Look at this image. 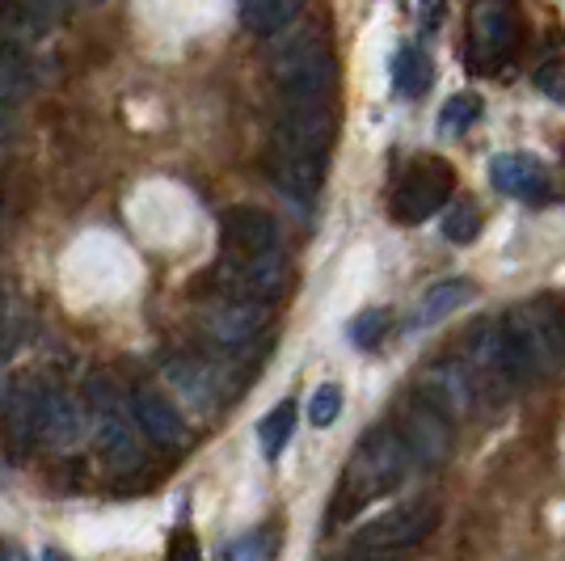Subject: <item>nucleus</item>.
I'll return each mask as SVG.
<instances>
[{
    "mask_svg": "<svg viewBox=\"0 0 565 561\" xmlns=\"http://www.w3.org/2000/svg\"><path fill=\"white\" fill-rule=\"evenodd\" d=\"M300 9H305V0H241V22L262 39H270L296 22Z\"/></svg>",
    "mask_w": 565,
    "mask_h": 561,
    "instance_id": "obj_22",
    "label": "nucleus"
},
{
    "mask_svg": "<svg viewBox=\"0 0 565 561\" xmlns=\"http://www.w3.org/2000/svg\"><path fill=\"white\" fill-rule=\"evenodd\" d=\"M89 401H94V440L97 452H102V465L110 473H136L143 465L136 426H131L136 414L115 398L110 380H102V375L89 380Z\"/></svg>",
    "mask_w": 565,
    "mask_h": 561,
    "instance_id": "obj_5",
    "label": "nucleus"
},
{
    "mask_svg": "<svg viewBox=\"0 0 565 561\" xmlns=\"http://www.w3.org/2000/svg\"><path fill=\"white\" fill-rule=\"evenodd\" d=\"M536 89H541L548 102L565 106V55H553L536 68Z\"/></svg>",
    "mask_w": 565,
    "mask_h": 561,
    "instance_id": "obj_29",
    "label": "nucleus"
},
{
    "mask_svg": "<svg viewBox=\"0 0 565 561\" xmlns=\"http://www.w3.org/2000/svg\"><path fill=\"white\" fill-rule=\"evenodd\" d=\"M166 380L194 405V410H212L215 405V372L194 363V359H173L166 363Z\"/></svg>",
    "mask_w": 565,
    "mask_h": 561,
    "instance_id": "obj_20",
    "label": "nucleus"
},
{
    "mask_svg": "<svg viewBox=\"0 0 565 561\" xmlns=\"http://www.w3.org/2000/svg\"><path fill=\"white\" fill-rule=\"evenodd\" d=\"M565 351L562 321L541 305L515 308L511 317H502V359H507V380L511 389L536 384L541 375L557 368Z\"/></svg>",
    "mask_w": 565,
    "mask_h": 561,
    "instance_id": "obj_2",
    "label": "nucleus"
},
{
    "mask_svg": "<svg viewBox=\"0 0 565 561\" xmlns=\"http://www.w3.org/2000/svg\"><path fill=\"white\" fill-rule=\"evenodd\" d=\"M47 401L51 389H43L39 380H22L4 393V426L13 435L18 447H30L43 440V426H47Z\"/></svg>",
    "mask_w": 565,
    "mask_h": 561,
    "instance_id": "obj_13",
    "label": "nucleus"
},
{
    "mask_svg": "<svg viewBox=\"0 0 565 561\" xmlns=\"http://www.w3.org/2000/svg\"><path fill=\"white\" fill-rule=\"evenodd\" d=\"M333 136H338V115L330 97L317 102H287V110L275 123V148L270 152H291V157H326L330 161Z\"/></svg>",
    "mask_w": 565,
    "mask_h": 561,
    "instance_id": "obj_7",
    "label": "nucleus"
},
{
    "mask_svg": "<svg viewBox=\"0 0 565 561\" xmlns=\"http://www.w3.org/2000/svg\"><path fill=\"white\" fill-rule=\"evenodd\" d=\"M444 18V0H426L423 4V25H435Z\"/></svg>",
    "mask_w": 565,
    "mask_h": 561,
    "instance_id": "obj_34",
    "label": "nucleus"
},
{
    "mask_svg": "<svg viewBox=\"0 0 565 561\" xmlns=\"http://www.w3.org/2000/svg\"><path fill=\"white\" fill-rule=\"evenodd\" d=\"M409 465H414V456H409V447H405L397 426L367 431L354 444L347 477H342V511H359L363 502L397 490L401 481H405V473H409Z\"/></svg>",
    "mask_w": 565,
    "mask_h": 561,
    "instance_id": "obj_3",
    "label": "nucleus"
},
{
    "mask_svg": "<svg viewBox=\"0 0 565 561\" xmlns=\"http://www.w3.org/2000/svg\"><path fill=\"white\" fill-rule=\"evenodd\" d=\"M262 326H266V305H254V300L220 296V305L207 313V334L224 347H245Z\"/></svg>",
    "mask_w": 565,
    "mask_h": 561,
    "instance_id": "obj_17",
    "label": "nucleus"
},
{
    "mask_svg": "<svg viewBox=\"0 0 565 561\" xmlns=\"http://www.w3.org/2000/svg\"><path fill=\"white\" fill-rule=\"evenodd\" d=\"M291 431H296V401H279V405L258 422L262 452L275 461L282 447H287V440H291Z\"/></svg>",
    "mask_w": 565,
    "mask_h": 561,
    "instance_id": "obj_25",
    "label": "nucleus"
},
{
    "mask_svg": "<svg viewBox=\"0 0 565 561\" xmlns=\"http://www.w3.org/2000/svg\"><path fill=\"white\" fill-rule=\"evenodd\" d=\"M4 110H9V106H0V140H4Z\"/></svg>",
    "mask_w": 565,
    "mask_h": 561,
    "instance_id": "obj_35",
    "label": "nucleus"
},
{
    "mask_svg": "<svg viewBox=\"0 0 565 561\" xmlns=\"http://www.w3.org/2000/svg\"><path fill=\"white\" fill-rule=\"evenodd\" d=\"M0 393H4V372H0Z\"/></svg>",
    "mask_w": 565,
    "mask_h": 561,
    "instance_id": "obj_36",
    "label": "nucleus"
},
{
    "mask_svg": "<svg viewBox=\"0 0 565 561\" xmlns=\"http://www.w3.org/2000/svg\"><path fill=\"white\" fill-rule=\"evenodd\" d=\"M562 334H565V317H562Z\"/></svg>",
    "mask_w": 565,
    "mask_h": 561,
    "instance_id": "obj_37",
    "label": "nucleus"
},
{
    "mask_svg": "<svg viewBox=\"0 0 565 561\" xmlns=\"http://www.w3.org/2000/svg\"><path fill=\"white\" fill-rule=\"evenodd\" d=\"M451 190H456V169L439 157H426L393 190V220L397 224H423L439 208H448Z\"/></svg>",
    "mask_w": 565,
    "mask_h": 561,
    "instance_id": "obj_8",
    "label": "nucleus"
},
{
    "mask_svg": "<svg viewBox=\"0 0 565 561\" xmlns=\"http://www.w3.org/2000/svg\"><path fill=\"white\" fill-rule=\"evenodd\" d=\"M397 431L401 440H405V447H409V456H414V465L423 468H439L451 456V444H456L451 419L439 405H430L423 393H414V398L405 401Z\"/></svg>",
    "mask_w": 565,
    "mask_h": 561,
    "instance_id": "obj_10",
    "label": "nucleus"
},
{
    "mask_svg": "<svg viewBox=\"0 0 565 561\" xmlns=\"http://www.w3.org/2000/svg\"><path fill=\"white\" fill-rule=\"evenodd\" d=\"M166 561H199V540H194V537H190V532H186V528H182L178 537L169 540Z\"/></svg>",
    "mask_w": 565,
    "mask_h": 561,
    "instance_id": "obj_32",
    "label": "nucleus"
},
{
    "mask_svg": "<svg viewBox=\"0 0 565 561\" xmlns=\"http://www.w3.org/2000/svg\"><path fill=\"white\" fill-rule=\"evenodd\" d=\"M291 283V266L282 250H266V254H224L215 266V287L220 296L233 300H254V305H275Z\"/></svg>",
    "mask_w": 565,
    "mask_h": 561,
    "instance_id": "obj_4",
    "label": "nucleus"
},
{
    "mask_svg": "<svg viewBox=\"0 0 565 561\" xmlns=\"http://www.w3.org/2000/svg\"><path fill=\"white\" fill-rule=\"evenodd\" d=\"M224 254H266L279 250V220L262 208H233L220 220Z\"/></svg>",
    "mask_w": 565,
    "mask_h": 561,
    "instance_id": "obj_12",
    "label": "nucleus"
},
{
    "mask_svg": "<svg viewBox=\"0 0 565 561\" xmlns=\"http://www.w3.org/2000/svg\"><path fill=\"white\" fill-rule=\"evenodd\" d=\"M490 182H494V190L511 194V199H527V203L548 199V173L527 152H502V157H494L490 161Z\"/></svg>",
    "mask_w": 565,
    "mask_h": 561,
    "instance_id": "obj_16",
    "label": "nucleus"
},
{
    "mask_svg": "<svg viewBox=\"0 0 565 561\" xmlns=\"http://www.w3.org/2000/svg\"><path fill=\"white\" fill-rule=\"evenodd\" d=\"M131 414H136V426L152 440L157 447H182L186 444V422L173 410V401L157 389H136L131 393Z\"/></svg>",
    "mask_w": 565,
    "mask_h": 561,
    "instance_id": "obj_15",
    "label": "nucleus"
},
{
    "mask_svg": "<svg viewBox=\"0 0 565 561\" xmlns=\"http://www.w3.org/2000/svg\"><path fill=\"white\" fill-rule=\"evenodd\" d=\"M270 72L279 81L287 102H317L333 97L338 85V60L321 30H279L270 34Z\"/></svg>",
    "mask_w": 565,
    "mask_h": 561,
    "instance_id": "obj_1",
    "label": "nucleus"
},
{
    "mask_svg": "<svg viewBox=\"0 0 565 561\" xmlns=\"http://www.w3.org/2000/svg\"><path fill=\"white\" fill-rule=\"evenodd\" d=\"M477 118H481V97L456 94V97H448V102H444V110H439V131H444V136L469 131Z\"/></svg>",
    "mask_w": 565,
    "mask_h": 561,
    "instance_id": "obj_26",
    "label": "nucleus"
},
{
    "mask_svg": "<svg viewBox=\"0 0 565 561\" xmlns=\"http://www.w3.org/2000/svg\"><path fill=\"white\" fill-rule=\"evenodd\" d=\"M347 561H401L397 549H380V544H354Z\"/></svg>",
    "mask_w": 565,
    "mask_h": 561,
    "instance_id": "obj_33",
    "label": "nucleus"
},
{
    "mask_svg": "<svg viewBox=\"0 0 565 561\" xmlns=\"http://www.w3.org/2000/svg\"><path fill=\"white\" fill-rule=\"evenodd\" d=\"M439 528V507L430 498H409L401 507H388V511L372 515L363 528H359V540L354 544H380V549H414L423 544L430 532Z\"/></svg>",
    "mask_w": 565,
    "mask_h": 561,
    "instance_id": "obj_9",
    "label": "nucleus"
},
{
    "mask_svg": "<svg viewBox=\"0 0 565 561\" xmlns=\"http://www.w3.org/2000/svg\"><path fill=\"white\" fill-rule=\"evenodd\" d=\"M68 0H4L0 9V39L4 43H18V47H30L39 39H47L51 25L60 22Z\"/></svg>",
    "mask_w": 565,
    "mask_h": 561,
    "instance_id": "obj_14",
    "label": "nucleus"
},
{
    "mask_svg": "<svg viewBox=\"0 0 565 561\" xmlns=\"http://www.w3.org/2000/svg\"><path fill=\"white\" fill-rule=\"evenodd\" d=\"M30 89H34V68L25 47L0 39V106H18L30 97Z\"/></svg>",
    "mask_w": 565,
    "mask_h": 561,
    "instance_id": "obj_21",
    "label": "nucleus"
},
{
    "mask_svg": "<svg viewBox=\"0 0 565 561\" xmlns=\"http://www.w3.org/2000/svg\"><path fill=\"white\" fill-rule=\"evenodd\" d=\"M477 233H481V211L472 208V203H451L444 211V236H448L451 245H469Z\"/></svg>",
    "mask_w": 565,
    "mask_h": 561,
    "instance_id": "obj_28",
    "label": "nucleus"
},
{
    "mask_svg": "<svg viewBox=\"0 0 565 561\" xmlns=\"http://www.w3.org/2000/svg\"><path fill=\"white\" fill-rule=\"evenodd\" d=\"M342 384H333V380H326V384H317V393L308 398V422L312 426H333L338 422V414H342Z\"/></svg>",
    "mask_w": 565,
    "mask_h": 561,
    "instance_id": "obj_27",
    "label": "nucleus"
},
{
    "mask_svg": "<svg viewBox=\"0 0 565 561\" xmlns=\"http://www.w3.org/2000/svg\"><path fill=\"white\" fill-rule=\"evenodd\" d=\"M469 300H472V283L469 279H444V283H435V287H426L423 300L414 305L409 321H405V334H418V329L439 326L444 317H451L456 308H465Z\"/></svg>",
    "mask_w": 565,
    "mask_h": 561,
    "instance_id": "obj_18",
    "label": "nucleus"
},
{
    "mask_svg": "<svg viewBox=\"0 0 565 561\" xmlns=\"http://www.w3.org/2000/svg\"><path fill=\"white\" fill-rule=\"evenodd\" d=\"M326 157H291V152H270V178L282 194L291 199H312L326 182Z\"/></svg>",
    "mask_w": 565,
    "mask_h": 561,
    "instance_id": "obj_19",
    "label": "nucleus"
},
{
    "mask_svg": "<svg viewBox=\"0 0 565 561\" xmlns=\"http://www.w3.org/2000/svg\"><path fill=\"white\" fill-rule=\"evenodd\" d=\"M266 553H262V537H236V540H228L220 553H215V561H262Z\"/></svg>",
    "mask_w": 565,
    "mask_h": 561,
    "instance_id": "obj_31",
    "label": "nucleus"
},
{
    "mask_svg": "<svg viewBox=\"0 0 565 561\" xmlns=\"http://www.w3.org/2000/svg\"><path fill=\"white\" fill-rule=\"evenodd\" d=\"M435 81V68H430V55L423 47H401L393 55V89L405 97H423Z\"/></svg>",
    "mask_w": 565,
    "mask_h": 561,
    "instance_id": "obj_23",
    "label": "nucleus"
},
{
    "mask_svg": "<svg viewBox=\"0 0 565 561\" xmlns=\"http://www.w3.org/2000/svg\"><path fill=\"white\" fill-rule=\"evenodd\" d=\"M85 435V414H81V405L68 398V393H55L51 389V401H47V426H43V440L47 444H76Z\"/></svg>",
    "mask_w": 565,
    "mask_h": 561,
    "instance_id": "obj_24",
    "label": "nucleus"
},
{
    "mask_svg": "<svg viewBox=\"0 0 565 561\" xmlns=\"http://www.w3.org/2000/svg\"><path fill=\"white\" fill-rule=\"evenodd\" d=\"M519 22L511 0H477L469 13V64L477 72H498L519 51Z\"/></svg>",
    "mask_w": 565,
    "mask_h": 561,
    "instance_id": "obj_6",
    "label": "nucleus"
},
{
    "mask_svg": "<svg viewBox=\"0 0 565 561\" xmlns=\"http://www.w3.org/2000/svg\"><path fill=\"white\" fill-rule=\"evenodd\" d=\"M477 375L465 359H444V363H435V368H426L423 380H418V393H423L430 405H439L451 422L460 419V414H469L472 401H477Z\"/></svg>",
    "mask_w": 565,
    "mask_h": 561,
    "instance_id": "obj_11",
    "label": "nucleus"
},
{
    "mask_svg": "<svg viewBox=\"0 0 565 561\" xmlns=\"http://www.w3.org/2000/svg\"><path fill=\"white\" fill-rule=\"evenodd\" d=\"M384 329H388V313H384V308H372V313H363L351 326V338L359 347H376L380 338H384Z\"/></svg>",
    "mask_w": 565,
    "mask_h": 561,
    "instance_id": "obj_30",
    "label": "nucleus"
}]
</instances>
